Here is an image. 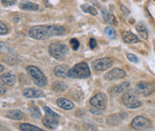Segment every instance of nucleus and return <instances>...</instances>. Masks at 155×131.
Masks as SVG:
<instances>
[{
  "label": "nucleus",
  "mask_w": 155,
  "mask_h": 131,
  "mask_svg": "<svg viewBox=\"0 0 155 131\" xmlns=\"http://www.w3.org/2000/svg\"><path fill=\"white\" fill-rule=\"evenodd\" d=\"M90 75V69H89V66L85 62L76 64L73 68L69 69L68 72V77L72 79H86L89 78Z\"/></svg>",
  "instance_id": "nucleus-2"
},
{
  "label": "nucleus",
  "mask_w": 155,
  "mask_h": 131,
  "mask_svg": "<svg viewBox=\"0 0 155 131\" xmlns=\"http://www.w3.org/2000/svg\"><path fill=\"white\" fill-rule=\"evenodd\" d=\"M0 68H1V69H0V71H1V73H3V71H4V66H3V65H1V66H0Z\"/></svg>",
  "instance_id": "nucleus-35"
},
{
  "label": "nucleus",
  "mask_w": 155,
  "mask_h": 131,
  "mask_svg": "<svg viewBox=\"0 0 155 131\" xmlns=\"http://www.w3.org/2000/svg\"><path fill=\"white\" fill-rule=\"evenodd\" d=\"M104 34H105L108 38H110L111 39H113V38H116V32H115V30L113 29L112 27H106V28L104 29Z\"/></svg>",
  "instance_id": "nucleus-27"
},
{
  "label": "nucleus",
  "mask_w": 155,
  "mask_h": 131,
  "mask_svg": "<svg viewBox=\"0 0 155 131\" xmlns=\"http://www.w3.org/2000/svg\"><path fill=\"white\" fill-rule=\"evenodd\" d=\"M146 131H155V129H154V128H152V129H147V130H146Z\"/></svg>",
  "instance_id": "nucleus-36"
},
{
  "label": "nucleus",
  "mask_w": 155,
  "mask_h": 131,
  "mask_svg": "<svg viewBox=\"0 0 155 131\" xmlns=\"http://www.w3.org/2000/svg\"><path fill=\"white\" fill-rule=\"evenodd\" d=\"M0 87H1V94H4V93H5V90H4V85H3V84H1V86H0Z\"/></svg>",
  "instance_id": "nucleus-34"
},
{
  "label": "nucleus",
  "mask_w": 155,
  "mask_h": 131,
  "mask_svg": "<svg viewBox=\"0 0 155 131\" xmlns=\"http://www.w3.org/2000/svg\"><path fill=\"white\" fill-rule=\"evenodd\" d=\"M131 126L136 130H145L150 126V121L144 116H138L131 122Z\"/></svg>",
  "instance_id": "nucleus-9"
},
{
  "label": "nucleus",
  "mask_w": 155,
  "mask_h": 131,
  "mask_svg": "<svg viewBox=\"0 0 155 131\" xmlns=\"http://www.w3.org/2000/svg\"><path fill=\"white\" fill-rule=\"evenodd\" d=\"M136 91L143 96H148L155 91V86L150 82H139L136 84Z\"/></svg>",
  "instance_id": "nucleus-10"
},
{
  "label": "nucleus",
  "mask_w": 155,
  "mask_h": 131,
  "mask_svg": "<svg viewBox=\"0 0 155 131\" xmlns=\"http://www.w3.org/2000/svg\"><path fill=\"white\" fill-rule=\"evenodd\" d=\"M129 86H130V83L128 81L123 82L120 85H116V86H113L112 88H110L109 94L111 95V96H118L119 94L124 93L126 91H127Z\"/></svg>",
  "instance_id": "nucleus-12"
},
{
  "label": "nucleus",
  "mask_w": 155,
  "mask_h": 131,
  "mask_svg": "<svg viewBox=\"0 0 155 131\" xmlns=\"http://www.w3.org/2000/svg\"><path fill=\"white\" fill-rule=\"evenodd\" d=\"M9 33V28L7 27V25L3 22H0V34L1 35L7 34Z\"/></svg>",
  "instance_id": "nucleus-28"
},
{
  "label": "nucleus",
  "mask_w": 155,
  "mask_h": 131,
  "mask_svg": "<svg viewBox=\"0 0 155 131\" xmlns=\"http://www.w3.org/2000/svg\"><path fill=\"white\" fill-rule=\"evenodd\" d=\"M65 34L66 29L61 25H37L29 30V37L38 40H43Z\"/></svg>",
  "instance_id": "nucleus-1"
},
{
  "label": "nucleus",
  "mask_w": 155,
  "mask_h": 131,
  "mask_svg": "<svg viewBox=\"0 0 155 131\" xmlns=\"http://www.w3.org/2000/svg\"><path fill=\"white\" fill-rule=\"evenodd\" d=\"M136 30H137V32L139 33V34L141 35V38H143L144 39L148 38V32H147V29L145 26V24H143L142 22H139L138 24L136 25Z\"/></svg>",
  "instance_id": "nucleus-23"
},
{
  "label": "nucleus",
  "mask_w": 155,
  "mask_h": 131,
  "mask_svg": "<svg viewBox=\"0 0 155 131\" xmlns=\"http://www.w3.org/2000/svg\"><path fill=\"white\" fill-rule=\"evenodd\" d=\"M23 96L26 98H40L43 96V92L39 89L27 88L25 90H23Z\"/></svg>",
  "instance_id": "nucleus-14"
},
{
  "label": "nucleus",
  "mask_w": 155,
  "mask_h": 131,
  "mask_svg": "<svg viewBox=\"0 0 155 131\" xmlns=\"http://www.w3.org/2000/svg\"><path fill=\"white\" fill-rule=\"evenodd\" d=\"M70 45L72 46V49L77 51L78 49H79V47H80V42H79V40H78L77 38H72L70 40Z\"/></svg>",
  "instance_id": "nucleus-29"
},
{
  "label": "nucleus",
  "mask_w": 155,
  "mask_h": 131,
  "mask_svg": "<svg viewBox=\"0 0 155 131\" xmlns=\"http://www.w3.org/2000/svg\"><path fill=\"white\" fill-rule=\"evenodd\" d=\"M123 120H124V116H122L121 114H113L107 118L106 122L109 126H118V124H120L122 123Z\"/></svg>",
  "instance_id": "nucleus-19"
},
{
  "label": "nucleus",
  "mask_w": 155,
  "mask_h": 131,
  "mask_svg": "<svg viewBox=\"0 0 155 131\" xmlns=\"http://www.w3.org/2000/svg\"><path fill=\"white\" fill-rule=\"evenodd\" d=\"M90 104L92 106H94L95 108L97 109H101V110H104L106 108L107 106V97L104 93H97L96 95L90 99Z\"/></svg>",
  "instance_id": "nucleus-7"
},
{
  "label": "nucleus",
  "mask_w": 155,
  "mask_h": 131,
  "mask_svg": "<svg viewBox=\"0 0 155 131\" xmlns=\"http://www.w3.org/2000/svg\"><path fill=\"white\" fill-rule=\"evenodd\" d=\"M68 72H69L68 66L64 64L58 65V66H56L55 69H54L55 75L57 77H61V78H66V77H68Z\"/></svg>",
  "instance_id": "nucleus-15"
},
{
  "label": "nucleus",
  "mask_w": 155,
  "mask_h": 131,
  "mask_svg": "<svg viewBox=\"0 0 155 131\" xmlns=\"http://www.w3.org/2000/svg\"><path fill=\"white\" fill-rule=\"evenodd\" d=\"M44 111H45V117L43 119V124L49 129H56L58 126V123H59L58 115L47 106H44Z\"/></svg>",
  "instance_id": "nucleus-6"
},
{
  "label": "nucleus",
  "mask_w": 155,
  "mask_h": 131,
  "mask_svg": "<svg viewBox=\"0 0 155 131\" xmlns=\"http://www.w3.org/2000/svg\"><path fill=\"white\" fill-rule=\"evenodd\" d=\"M52 89L54 92L62 93L64 91H66L67 85H66V83H64L63 81H55L52 85Z\"/></svg>",
  "instance_id": "nucleus-21"
},
{
  "label": "nucleus",
  "mask_w": 155,
  "mask_h": 131,
  "mask_svg": "<svg viewBox=\"0 0 155 131\" xmlns=\"http://www.w3.org/2000/svg\"><path fill=\"white\" fill-rule=\"evenodd\" d=\"M123 103L127 108L130 109H135L138 108L142 105V102L140 100V98L138 96L137 92L134 90H127L123 94Z\"/></svg>",
  "instance_id": "nucleus-4"
},
{
  "label": "nucleus",
  "mask_w": 155,
  "mask_h": 131,
  "mask_svg": "<svg viewBox=\"0 0 155 131\" xmlns=\"http://www.w3.org/2000/svg\"><path fill=\"white\" fill-rule=\"evenodd\" d=\"M81 8L83 11H85V13H88L92 15H98V11L96 10V8H94L93 6L91 5H88V4H83L81 6Z\"/></svg>",
  "instance_id": "nucleus-25"
},
{
  "label": "nucleus",
  "mask_w": 155,
  "mask_h": 131,
  "mask_svg": "<svg viewBox=\"0 0 155 131\" xmlns=\"http://www.w3.org/2000/svg\"><path fill=\"white\" fill-rule=\"evenodd\" d=\"M124 77H126V72H124L123 69L114 68L104 75V80L111 81V80H117L123 79Z\"/></svg>",
  "instance_id": "nucleus-11"
},
{
  "label": "nucleus",
  "mask_w": 155,
  "mask_h": 131,
  "mask_svg": "<svg viewBox=\"0 0 155 131\" xmlns=\"http://www.w3.org/2000/svg\"><path fill=\"white\" fill-rule=\"evenodd\" d=\"M1 80L3 83H5V84H7L9 86H12L14 85L15 81H16V78L15 76L13 74V73H6V74H3L1 76Z\"/></svg>",
  "instance_id": "nucleus-18"
},
{
  "label": "nucleus",
  "mask_w": 155,
  "mask_h": 131,
  "mask_svg": "<svg viewBox=\"0 0 155 131\" xmlns=\"http://www.w3.org/2000/svg\"><path fill=\"white\" fill-rule=\"evenodd\" d=\"M127 57L131 62H138V57H137L135 55H133V54H127Z\"/></svg>",
  "instance_id": "nucleus-31"
},
{
  "label": "nucleus",
  "mask_w": 155,
  "mask_h": 131,
  "mask_svg": "<svg viewBox=\"0 0 155 131\" xmlns=\"http://www.w3.org/2000/svg\"><path fill=\"white\" fill-rule=\"evenodd\" d=\"M29 111H30V114L32 115V117L34 119H38L41 115V113H40V110L38 109V107L37 106H32V107H30L29 108Z\"/></svg>",
  "instance_id": "nucleus-26"
},
{
  "label": "nucleus",
  "mask_w": 155,
  "mask_h": 131,
  "mask_svg": "<svg viewBox=\"0 0 155 131\" xmlns=\"http://www.w3.org/2000/svg\"><path fill=\"white\" fill-rule=\"evenodd\" d=\"M19 128L21 131H45L43 129H41L38 126H35L33 124H30V123H21Z\"/></svg>",
  "instance_id": "nucleus-24"
},
{
  "label": "nucleus",
  "mask_w": 155,
  "mask_h": 131,
  "mask_svg": "<svg viewBox=\"0 0 155 131\" xmlns=\"http://www.w3.org/2000/svg\"><path fill=\"white\" fill-rule=\"evenodd\" d=\"M27 74L30 78L32 79V80L39 87H44L47 84V80L45 78L44 74L41 72L40 69H38L35 66H28L26 68Z\"/></svg>",
  "instance_id": "nucleus-5"
},
{
  "label": "nucleus",
  "mask_w": 155,
  "mask_h": 131,
  "mask_svg": "<svg viewBox=\"0 0 155 131\" xmlns=\"http://www.w3.org/2000/svg\"><path fill=\"white\" fill-rule=\"evenodd\" d=\"M1 3L5 7H8V6H13L16 3V0H1Z\"/></svg>",
  "instance_id": "nucleus-30"
},
{
  "label": "nucleus",
  "mask_w": 155,
  "mask_h": 131,
  "mask_svg": "<svg viewBox=\"0 0 155 131\" xmlns=\"http://www.w3.org/2000/svg\"><path fill=\"white\" fill-rule=\"evenodd\" d=\"M102 13H103V17H104V21L109 23V24H113V25L117 24V20H116V17L114 16V15L110 14L109 11L106 10H103Z\"/></svg>",
  "instance_id": "nucleus-22"
},
{
  "label": "nucleus",
  "mask_w": 155,
  "mask_h": 131,
  "mask_svg": "<svg viewBox=\"0 0 155 131\" xmlns=\"http://www.w3.org/2000/svg\"><path fill=\"white\" fill-rule=\"evenodd\" d=\"M57 104L64 110H71L74 108V103L70 100L65 98H59L57 100Z\"/></svg>",
  "instance_id": "nucleus-16"
},
{
  "label": "nucleus",
  "mask_w": 155,
  "mask_h": 131,
  "mask_svg": "<svg viewBox=\"0 0 155 131\" xmlns=\"http://www.w3.org/2000/svg\"><path fill=\"white\" fill-rule=\"evenodd\" d=\"M122 38L126 43L128 44H133V43H138L140 39L138 38L137 35L132 34L130 31H124L122 33Z\"/></svg>",
  "instance_id": "nucleus-13"
},
{
  "label": "nucleus",
  "mask_w": 155,
  "mask_h": 131,
  "mask_svg": "<svg viewBox=\"0 0 155 131\" xmlns=\"http://www.w3.org/2000/svg\"><path fill=\"white\" fill-rule=\"evenodd\" d=\"M19 8L23 11H38L39 10V5L35 4L33 2H29V1H22L19 4Z\"/></svg>",
  "instance_id": "nucleus-17"
},
{
  "label": "nucleus",
  "mask_w": 155,
  "mask_h": 131,
  "mask_svg": "<svg viewBox=\"0 0 155 131\" xmlns=\"http://www.w3.org/2000/svg\"><path fill=\"white\" fill-rule=\"evenodd\" d=\"M48 51H49V54L51 55V57H53L56 59H58V61L64 59L69 54L68 46H66L63 43H61V42L51 43L48 48Z\"/></svg>",
  "instance_id": "nucleus-3"
},
{
  "label": "nucleus",
  "mask_w": 155,
  "mask_h": 131,
  "mask_svg": "<svg viewBox=\"0 0 155 131\" xmlns=\"http://www.w3.org/2000/svg\"><path fill=\"white\" fill-rule=\"evenodd\" d=\"M113 65V61L110 57H102L92 62V68L96 72H103V71L110 68Z\"/></svg>",
  "instance_id": "nucleus-8"
},
{
  "label": "nucleus",
  "mask_w": 155,
  "mask_h": 131,
  "mask_svg": "<svg viewBox=\"0 0 155 131\" xmlns=\"http://www.w3.org/2000/svg\"><path fill=\"white\" fill-rule=\"evenodd\" d=\"M154 44H155V43H154ZM154 48H155V47H154Z\"/></svg>",
  "instance_id": "nucleus-37"
},
{
  "label": "nucleus",
  "mask_w": 155,
  "mask_h": 131,
  "mask_svg": "<svg viewBox=\"0 0 155 131\" xmlns=\"http://www.w3.org/2000/svg\"><path fill=\"white\" fill-rule=\"evenodd\" d=\"M89 46H90L91 49H94L97 47V41L95 40L94 38H90V40H89Z\"/></svg>",
  "instance_id": "nucleus-32"
},
{
  "label": "nucleus",
  "mask_w": 155,
  "mask_h": 131,
  "mask_svg": "<svg viewBox=\"0 0 155 131\" xmlns=\"http://www.w3.org/2000/svg\"><path fill=\"white\" fill-rule=\"evenodd\" d=\"M6 117L13 119V120L18 121V120L24 119V114H23V112H21L20 110H9L6 113Z\"/></svg>",
  "instance_id": "nucleus-20"
},
{
  "label": "nucleus",
  "mask_w": 155,
  "mask_h": 131,
  "mask_svg": "<svg viewBox=\"0 0 155 131\" xmlns=\"http://www.w3.org/2000/svg\"><path fill=\"white\" fill-rule=\"evenodd\" d=\"M121 10L123 11H124V13H126V14H129V11L126 8V7H124V6H121Z\"/></svg>",
  "instance_id": "nucleus-33"
}]
</instances>
